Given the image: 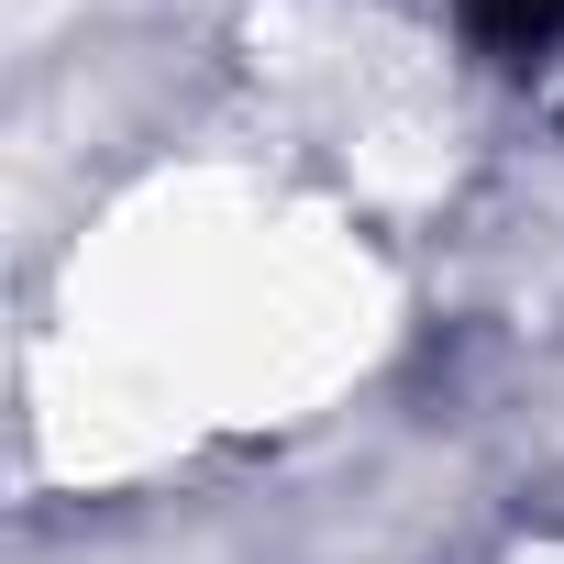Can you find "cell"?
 <instances>
[{
    "label": "cell",
    "mask_w": 564,
    "mask_h": 564,
    "mask_svg": "<svg viewBox=\"0 0 564 564\" xmlns=\"http://www.w3.org/2000/svg\"><path fill=\"white\" fill-rule=\"evenodd\" d=\"M377 333V265L344 221L265 177H155L67 265V399L78 443H210L355 377Z\"/></svg>",
    "instance_id": "cell-1"
},
{
    "label": "cell",
    "mask_w": 564,
    "mask_h": 564,
    "mask_svg": "<svg viewBox=\"0 0 564 564\" xmlns=\"http://www.w3.org/2000/svg\"><path fill=\"white\" fill-rule=\"evenodd\" d=\"M531 564H564V542H542V553H531Z\"/></svg>",
    "instance_id": "cell-2"
}]
</instances>
